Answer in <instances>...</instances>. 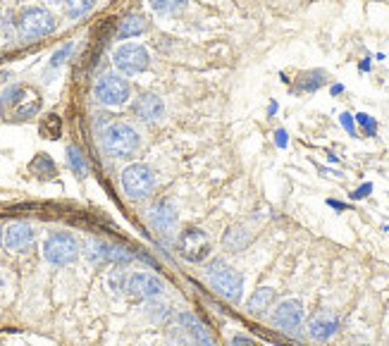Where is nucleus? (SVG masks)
I'll return each instance as SVG.
<instances>
[{"instance_id":"31","label":"nucleus","mask_w":389,"mask_h":346,"mask_svg":"<svg viewBox=\"0 0 389 346\" xmlns=\"http://www.w3.org/2000/svg\"><path fill=\"white\" fill-rule=\"evenodd\" d=\"M277 146H282V149L286 146V134H284V131H277Z\"/></svg>"},{"instance_id":"27","label":"nucleus","mask_w":389,"mask_h":346,"mask_svg":"<svg viewBox=\"0 0 389 346\" xmlns=\"http://www.w3.org/2000/svg\"><path fill=\"white\" fill-rule=\"evenodd\" d=\"M356 120H358V125H361L363 129H366L368 136H375V129H377V127H375V122H372L370 117L361 113V115H356Z\"/></svg>"},{"instance_id":"20","label":"nucleus","mask_w":389,"mask_h":346,"mask_svg":"<svg viewBox=\"0 0 389 346\" xmlns=\"http://www.w3.org/2000/svg\"><path fill=\"white\" fill-rule=\"evenodd\" d=\"M249 241H251V234L246 230H242V227H232V230H227V234L222 237L224 248H229V251H242L244 246H249Z\"/></svg>"},{"instance_id":"28","label":"nucleus","mask_w":389,"mask_h":346,"mask_svg":"<svg viewBox=\"0 0 389 346\" xmlns=\"http://www.w3.org/2000/svg\"><path fill=\"white\" fill-rule=\"evenodd\" d=\"M70 53H72V43H70V45H65L63 50H58V53L53 55V63H50V65H53V67H58V65H63V63H65V58H67Z\"/></svg>"},{"instance_id":"14","label":"nucleus","mask_w":389,"mask_h":346,"mask_svg":"<svg viewBox=\"0 0 389 346\" xmlns=\"http://www.w3.org/2000/svg\"><path fill=\"white\" fill-rule=\"evenodd\" d=\"M148 222L158 234L162 237H170L172 232L177 230V210L170 206V203H158L156 208H151V215H148Z\"/></svg>"},{"instance_id":"17","label":"nucleus","mask_w":389,"mask_h":346,"mask_svg":"<svg viewBox=\"0 0 389 346\" xmlns=\"http://www.w3.org/2000/svg\"><path fill=\"white\" fill-rule=\"evenodd\" d=\"M187 323H189V344L191 346H215L211 332H208L206 327H203L201 323H198L193 315H187Z\"/></svg>"},{"instance_id":"29","label":"nucleus","mask_w":389,"mask_h":346,"mask_svg":"<svg viewBox=\"0 0 389 346\" xmlns=\"http://www.w3.org/2000/svg\"><path fill=\"white\" fill-rule=\"evenodd\" d=\"M370 189H372L370 184H363L361 189H356L354 193H351V196H354V198H366V196H368V191H370Z\"/></svg>"},{"instance_id":"22","label":"nucleus","mask_w":389,"mask_h":346,"mask_svg":"<svg viewBox=\"0 0 389 346\" xmlns=\"http://www.w3.org/2000/svg\"><path fill=\"white\" fill-rule=\"evenodd\" d=\"M148 5L158 14H177L187 8V0H148Z\"/></svg>"},{"instance_id":"6","label":"nucleus","mask_w":389,"mask_h":346,"mask_svg":"<svg viewBox=\"0 0 389 346\" xmlns=\"http://www.w3.org/2000/svg\"><path fill=\"white\" fill-rule=\"evenodd\" d=\"M94 94L98 98V103L107 105V108H120L129 98V81L120 77V74H103L96 81Z\"/></svg>"},{"instance_id":"3","label":"nucleus","mask_w":389,"mask_h":346,"mask_svg":"<svg viewBox=\"0 0 389 346\" xmlns=\"http://www.w3.org/2000/svg\"><path fill=\"white\" fill-rule=\"evenodd\" d=\"M103 149L112 158H127L139 149V134L134 127L125 125V122L110 125L103 131Z\"/></svg>"},{"instance_id":"16","label":"nucleus","mask_w":389,"mask_h":346,"mask_svg":"<svg viewBox=\"0 0 389 346\" xmlns=\"http://www.w3.org/2000/svg\"><path fill=\"white\" fill-rule=\"evenodd\" d=\"M165 113V103H162L160 96L156 94H143L139 100L134 103V115L141 122H158Z\"/></svg>"},{"instance_id":"23","label":"nucleus","mask_w":389,"mask_h":346,"mask_svg":"<svg viewBox=\"0 0 389 346\" xmlns=\"http://www.w3.org/2000/svg\"><path fill=\"white\" fill-rule=\"evenodd\" d=\"M29 167H32V172H36L39 177H55V162L50 160V158L45 155V153L36 155Z\"/></svg>"},{"instance_id":"26","label":"nucleus","mask_w":389,"mask_h":346,"mask_svg":"<svg viewBox=\"0 0 389 346\" xmlns=\"http://www.w3.org/2000/svg\"><path fill=\"white\" fill-rule=\"evenodd\" d=\"M12 36H14L12 22H10V19H3V24H0V43H10Z\"/></svg>"},{"instance_id":"19","label":"nucleus","mask_w":389,"mask_h":346,"mask_svg":"<svg viewBox=\"0 0 389 346\" xmlns=\"http://www.w3.org/2000/svg\"><path fill=\"white\" fill-rule=\"evenodd\" d=\"M146 32V19L139 17V14H132V17H127L125 22L120 24V29H117V39L125 41V39H132V36H139V34Z\"/></svg>"},{"instance_id":"25","label":"nucleus","mask_w":389,"mask_h":346,"mask_svg":"<svg viewBox=\"0 0 389 346\" xmlns=\"http://www.w3.org/2000/svg\"><path fill=\"white\" fill-rule=\"evenodd\" d=\"M96 0H65V8H67L70 17H81L94 8Z\"/></svg>"},{"instance_id":"1","label":"nucleus","mask_w":389,"mask_h":346,"mask_svg":"<svg viewBox=\"0 0 389 346\" xmlns=\"http://www.w3.org/2000/svg\"><path fill=\"white\" fill-rule=\"evenodd\" d=\"M39 110H41V96L32 86L14 84L10 89H5L3 98H0V113L12 122L32 120L34 115H39Z\"/></svg>"},{"instance_id":"30","label":"nucleus","mask_w":389,"mask_h":346,"mask_svg":"<svg viewBox=\"0 0 389 346\" xmlns=\"http://www.w3.org/2000/svg\"><path fill=\"white\" fill-rule=\"evenodd\" d=\"M341 125H344L346 129H349L351 134H354V122H351V115H341Z\"/></svg>"},{"instance_id":"12","label":"nucleus","mask_w":389,"mask_h":346,"mask_svg":"<svg viewBox=\"0 0 389 346\" xmlns=\"http://www.w3.org/2000/svg\"><path fill=\"white\" fill-rule=\"evenodd\" d=\"M89 258L94 263H117V266H125V263H129L134 256H132L129 248L112 246V244H105V241H96L91 244Z\"/></svg>"},{"instance_id":"2","label":"nucleus","mask_w":389,"mask_h":346,"mask_svg":"<svg viewBox=\"0 0 389 346\" xmlns=\"http://www.w3.org/2000/svg\"><path fill=\"white\" fill-rule=\"evenodd\" d=\"M208 282H211V287L222 299H227V301H239V299H242L244 277L234 268L224 266L222 261H215L213 266L208 268Z\"/></svg>"},{"instance_id":"8","label":"nucleus","mask_w":389,"mask_h":346,"mask_svg":"<svg viewBox=\"0 0 389 346\" xmlns=\"http://www.w3.org/2000/svg\"><path fill=\"white\" fill-rule=\"evenodd\" d=\"M156 180H153V172L143 162H134L122 172V189L129 198H146L151 196Z\"/></svg>"},{"instance_id":"24","label":"nucleus","mask_w":389,"mask_h":346,"mask_svg":"<svg viewBox=\"0 0 389 346\" xmlns=\"http://www.w3.org/2000/svg\"><path fill=\"white\" fill-rule=\"evenodd\" d=\"M67 160H70V167L76 172L79 177L86 175V162H84V155H81V151L76 149V146H70L67 149Z\"/></svg>"},{"instance_id":"7","label":"nucleus","mask_w":389,"mask_h":346,"mask_svg":"<svg viewBox=\"0 0 389 346\" xmlns=\"http://www.w3.org/2000/svg\"><path fill=\"white\" fill-rule=\"evenodd\" d=\"M112 63L120 69L122 74L132 77V74H141L148 69L151 65V58H148V50L139 43H122L120 48L112 55Z\"/></svg>"},{"instance_id":"13","label":"nucleus","mask_w":389,"mask_h":346,"mask_svg":"<svg viewBox=\"0 0 389 346\" xmlns=\"http://www.w3.org/2000/svg\"><path fill=\"white\" fill-rule=\"evenodd\" d=\"M34 227L27 222H12L8 230L3 232V244L8 251H24L34 244Z\"/></svg>"},{"instance_id":"4","label":"nucleus","mask_w":389,"mask_h":346,"mask_svg":"<svg viewBox=\"0 0 389 346\" xmlns=\"http://www.w3.org/2000/svg\"><path fill=\"white\" fill-rule=\"evenodd\" d=\"M17 29H19V36L24 41H36L55 32V19L53 14L43 8H27L19 14Z\"/></svg>"},{"instance_id":"9","label":"nucleus","mask_w":389,"mask_h":346,"mask_svg":"<svg viewBox=\"0 0 389 346\" xmlns=\"http://www.w3.org/2000/svg\"><path fill=\"white\" fill-rule=\"evenodd\" d=\"M211 253V241H208L206 232L201 230H187L182 237V256L191 263H201Z\"/></svg>"},{"instance_id":"15","label":"nucleus","mask_w":389,"mask_h":346,"mask_svg":"<svg viewBox=\"0 0 389 346\" xmlns=\"http://www.w3.org/2000/svg\"><path fill=\"white\" fill-rule=\"evenodd\" d=\"M337 329H339V320H337V315L330 313V310H322V313H318L308 323V334L313 339H318V342L332 339L337 334Z\"/></svg>"},{"instance_id":"18","label":"nucleus","mask_w":389,"mask_h":346,"mask_svg":"<svg viewBox=\"0 0 389 346\" xmlns=\"http://www.w3.org/2000/svg\"><path fill=\"white\" fill-rule=\"evenodd\" d=\"M275 301V289L270 287H260L255 289V294L249 299V313H263V310H268L270 306H273Z\"/></svg>"},{"instance_id":"10","label":"nucleus","mask_w":389,"mask_h":346,"mask_svg":"<svg viewBox=\"0 0 389 346\" xmlns=\"http://www.w3.org/2000/svg\"><path fill=\"white\" fill-rule=\"evenodd\" d=\"M275 327H280L282 332H296L304 323V306L299 301H284L280 303V308L273 315Z\"/></svg>"},{"instance_id":"11","label":"nucleus","mask_w":389,"mask_h":346,"mask_svg":"<svg viewBox=\"0 0 389 346\" xmlns=\"http://www.w3.org/2000/svg\"><path fill=\"white\" fill-rule=\"evenodd\" d=\"M125 289L129 292V296L134 299H153L162 292V282L153 274H146V272H136L127 279Z\"/></svg>"},{"instance_id":"32","label":"nucleus","mask_w":389,"mask_h":346,"mask_svg":"<svg viewBox=\"0 0 389 346\" xmlns=\"http://www.w3.org/2000/svg\"><path fill=\"white\" fill-rule=\"evenodd\" d=\"M0 239H3V227H0Z\"/></svg>"},{"instance_id":"21","label":"nucleus","mask_w":389,"mask_h":346,"mask_svg":"<svg viewBox=\"0 0 389 346\" xmlns=\"http://www.w3.org/2000/svg\"><path fill=\"white\" fill-rule=\"evenodd\" d=\"M39 131H41V136H45V139H60V134H63V120H60L58 115L43 117Z\"/></svg>"},{"instance_id":"5","label":"nucleus","mask_w":389,"mask_h":346,"mask_svg":"<svg viewBox=\"0 0 389 346\" xmlns=\"http://www.w3.org/2000/svg\"><path fill=\"white\" fill-rule=\"evenodd\" d=\"M43 256L50 266H70L79 256V244L67 232H55L45 239L43 244Z\"/></svg>"}]
</instances>
